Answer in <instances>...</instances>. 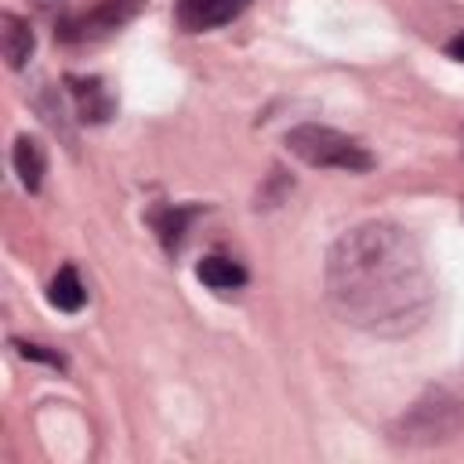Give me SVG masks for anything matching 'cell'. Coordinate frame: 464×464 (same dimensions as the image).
<instances>
[{"label":"cell","instance_id":"obj_1","mask_svg":"<svg viewBox=\"0 0 464 464\" xmlns=\"http://www.w3.org/2000/svg\"><path fill=\"white\" fill-rule=\"evenodd\" d=\"M323 283L337 319L373 337L417 334L435 304L424 250L395 221H362L341 232L326 250Z\"/></svg>","mask_w":464,"mask_h":464},{"label":"cell","instance_id":"obj_2","mask_svg":"<svg viewBox=\"0 0 464 464\" xmlns=\"http://www.w3.org/2000/svg\"><path fill=\"white\" fill-rule=\"evenodd\" d=\"M464 431V399L450 388H428L413 399L388 428L392 446L402 450H431Z\"/></svg>","mask_w":464,"mask_h":464},{"label":"cell","instance_id":"obj_3","mask_svg":"<svg viewBox=\"0 0 464 464\" xmlns=\"http://www.w3.org/2000/svg\"><path fill=\"white\" fill-rule=\"evenodd\" d=\"M283 145L308 167L319 170H348V174H366L373 170V152L355 141L344 130L323 127V123H297L283 134Z\"/></svg>","mask_w":464,"mask_h":464},{"label":"cell","instance_id":"obj_4","mask_svg":"<svg viewBox=\"0 0 464 464\" xmlns=\"http://www.w3.org/2000/svg\"><path fill=\"white\" fill-rule=\"evenodd\" d=\"M145 0H98L91 11L62 22L58 36L69 40V44H91V40H105L112 36L116 29H123L138 11H141Z\"/></svg>","mask_w":464,"mask_h":464},{"label":"cell","instance_id":"obj_5","mask_svg":"<svg viewBox=\"0 0 464 464\" xmlns=\"http://www.w3.org/2000/svg\"><path fill=\"white\" fill-rule=\"evenodd\" d=\"M250 0H178L174 4V18L185 33H207L218 25H228L232 18H239L246 11Z\"/></svg>","mask_w":464,"mask_h":464},{"label":"cell","instance_id":"obj_6","mask_svg":"<svg viewBox=\"0 0 464 464\" xmlns=\"http://www.w3.org/2000/svg\"><path fill=\"white\" fill-rule=\"evenodd\" d=\"M0 47H4V62L11 69H22L29 58H33V47H36V36H33V25L11 11L0 14Z\"/></svg>","mask_w":464,"mask_h":464},{"label":"cell","instance_id":"obj_7","mask_svg":"<svg viewBox=\"0 0 464 464\" xmlns=\"http://www.w3.org/2000/svg\"><path fill=\"white\" fill-rule=\"evenodd\" d=\"M11 163H14V174L22 181L25 192H36L44 185V170H47V152L36 138L29 134H18L14 138V149H11Z\"/></svg>","mask_w":464,"mask_h":464},{"label":"cell","instance_id":"obj_8","mask_svg":"<svg viewBox=\"0 0 464 464\" xmlns=\"http://www.w3.org/2000/svg\"><path fill=\"white\" fill-rule=\"evenodd\" d=\"M69 87H72V102H76V112L83 123H105L112 116V98L109 91L102 87V80H80V76H69Z\"/></svg>","mask_w":464,"mask_h":464},{"label":"cell","instance_id":"obj_9","mask_svg":"<svg viewBox=\"0 0 464 464\" xmlns=\"http://www.w3.org/2000/svg\"><path fill=\"white\" fill-rule=\"evenodd\" d=\"M196 276L203 286L218 290V294H228V290H239L246 283V268L225 254H207L199 265H196Z\"/></svg>","mask_w":464,"mask_h":464},{"label":"cell","instance_id":"obj_10","mask_svg":"<svg viewBox=\"0 0 464 464\" xmlns=\"http://www.w3.org/2000/svg\"><path fill=\"white\" fill-rule=\"evenodd\" d=\"M47 301L58 308V312H80L83 301H87V286L80 283V272L72 265H62L58 276L51 279L47 286Z\"/></svg>","mask_w":464,"mask_h":464},{"label":"cell","instance_id":"obj_11","mask_svg":"<svg viewBox=\"0 0 464 464\" xmlns=\"http://www.w3.org/2000/svg\"><path fill=\"white\" fill-rule=\"evenodd\" d=\"M192 214H196L192 207H167V210L152 214L156 236H160V243H163V250H167V254H174V250L181 246V239H185V225H188V218H192Z\"/></svg>","mask_w":464,"mask_h":464},{"label":"cell","instance_id":"obj_12","mask_svg":"<svg viewBox=\"0 0 464 464\" xmlns=\"http://www.w3.org/2000/svg\"><path fill=\"white\" fill-rule=\"evenodd\" d=\"M14 348H18V355H25V359H36V362H47V366H65V359L58 355V352H47L44 344H29V341H11Z\"/></svg>","mask_w":464,"mask_h":464},{"label":"cell","instance_id":"obj_13","mask_svg":"<svg viewBox=\"0 0 464 464\" xmlns=\"http://www.w3.org/2000/svg\"><path fill=\"white\" fill-rule=\"evenodd\" d=\"M446 54H450V58H457V62H464V29L446 44Z\"/></svg>","mask_w":464,"mask_h":464}]
</instances>
